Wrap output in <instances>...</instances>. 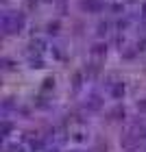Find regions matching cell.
<instances>
[{
    "mask_svg": "<svg viewBox=\"0 0 146 152\" xmlns=\"http://www.w3.org/2000/svg\"><path fill=\"white\" fill-rule=\"evenodd\" d=\"M122 96H124V83H114L111 85V98L122 100Z\"/></svg>",
    "mask_w": 146,
    "mask_h": 152,
    "instance_id": "3",
    "label": "cell"
},
{
    "mask_svg": "<svg viewBox=\"0 0 146 152\" xmlns=\"http://www.w3.org/2000/svg\"><path fill=\"white\" fill-rule=\"evenodd\" d=\"M87 107H89V109H94V111H98V109L102 107V100L98 98V96H92V98L87 100Z\"/></svg>",
    "mask_w": 146,
    "mask_h": 152,
    "instance_id": "4",
    "label": "cell"
},
{
    "mask_svg": "<svg viewBox=\"0 0 146 152\" xmlns=\"http://www.w3.org/2000/svg\"><path fill=\"white\" fill-rule=\"evenodd\" d=\"M107 28H109V24H107V22H100L96 33H98V35H107Z\"/></svg>",
    "mask_w": 146,
    "mask_h": 152,
    "instance_id": "7",
    "label": "cell"
},
{
    "mask_svg": "<svg viewBox=\"0 0 146 152\" xmlns=\"http://www.w3.org/2000/svg\"><path fill=\"white\" fill-rule=\"evenodd\" d=\"M24 24H26V18H24V13H20V11H7L2 15V31L7 35L20 33L24 28Z\"/></svg>",
    "mask_w": 146,
    "mask_h": 152,
    "instance_id": "1",
    "label": "cell"
},
{
    "mask_svg": "<svg viewBox=\"0 0 146 152\" xmlns=\"http://www.w3.org/2000/svg\"><path fill=\"white\" fill-rule=\"evenodd\" d=\"M111 117H114V120H120V117H124V109H122V107L114 109V111H111Z\"/></svg>",
    "mask_w": 146,
    "mask_h": 152,
    "instance_id": "6",
    "label": "cell"
},
{
    "mask_svg": "<svg viewBox=\"0 0 146 152\" xmlns=\"http://www.w3.org/2000/svg\"><path fill=\"white\" fill-rule=\"evenodd\" d=\"M57 31H59V22H52V24H48V33H50V35H55Z\"/></svg>",
    "mask_w": 146,
    "mask_h": 152,
    "instance_id": "9",
    "label": "cell"
},
{
    "mask_svg": "<svg viewBox=\"0 0 146 152\" xmlns=\"http://www.w3.org/2000/svg\"><path fill=\"white\" fill-rule=\"evenodd\" d=\"M142 11H144V13H142V18L146 20V4H144V9H142Z\"/></svg>",
    "mask_w": 146,
    "mask_h": 152,
    "instance_id": "11",
    "label": "cell"
},
{
    "mask_svg": "<svg viewBox=\"0 0 146 152\" xmlns=\"http://www.w3.org/2000/svg\"><path fill=\"white\" fill-rule=\"evenodd\" d=\"M11 128H13L11 124H9V122H4V124H2V137H9V133H11Z\"/></svg>",
    "mask_w": 146,
    "mask_h": 152,
    "instance_id": "8",
    "label": "cell"
},
{
    "mask_svg": "<svg viewBox=\"0 0 146 152\" xmlns=\"http://www.w3.org/2000/svg\"><path fill=\"white\" fill-rule=\"evenodd\" d=\"M92 54H96V57H100V54H107V44H96L92 48Z\"/></svg>",
    "mask_w": 146,
    "mask_h": 152,
    "instance_id": "5",
    "label": "cell"
},
{
    "mask_svg": "<svg viewBox=\"0 0 146 152\" xmlns=\"http://www.w3.org/2000/svg\"><path fill=\"white\" fill-rule=\"evenodd\" d=\"M140 107H142V109H144V111H146V102H142V104H140Z\"/></svg>",
    "mask_w": 146,
    "mask_h": 152,
    "instance_id": "12",
    "label": "cell"
},
{
    "mask_svg": "<svg viewBox=\"0 0 146 152\" xmlns=\"http://www.w3.org/2000/svg\"><path fill=\"white\" fill-rule=\"evenodd\" d=\"M81 9H85L87 13H98L102 9L100 0H81Z\"/></svg>",
    "mask_w": 146,
    "mask_h": 152,
    "instance_id": "2",
    "label": "cell"
},
{
    "mask_svg": "<svg viewBox=\"0 0 146 152\" xmlns=\"http://www.w3.org/2000/svg\"><path fill=\"white\" fill-rule=\"evenodd\" d=\"M74 87H76V89L81 87V74H76V76H74Z\"/></svg>",
    "mask_w": 146,
    "mask_h": 152,
    "instance_id": "10",
    "label": "cell"
}]
</instances>
